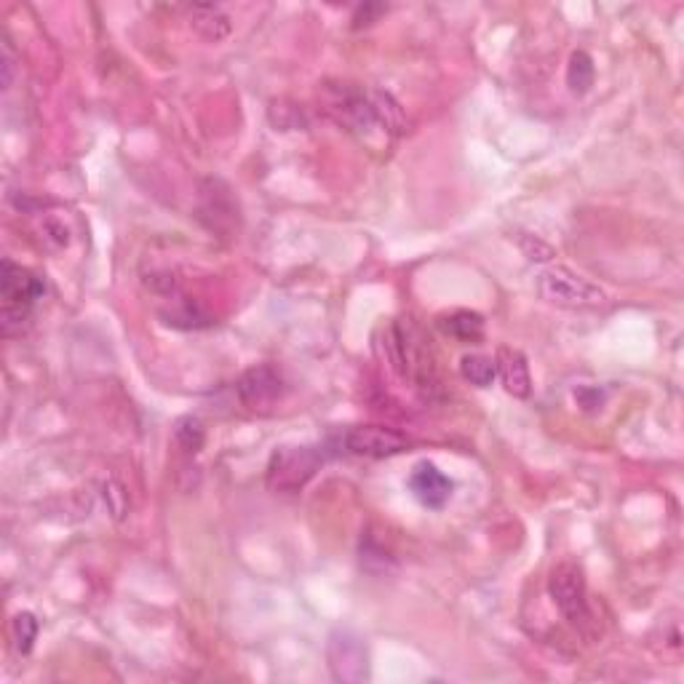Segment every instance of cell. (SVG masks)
Segmentation results:
<instances>
[{
    "instance_id": "cell-11",
    "label": "cell",
    "mask_w": 684,
    "mask_h": 684,
    "mask_svg": "<svg viewBox=\"0 0 684 684\" xmlns=\"http://www.w3.org/2000/svg\"><path fill=\"white\" fill-rule=\"evenodd\" d=\"M188 19L190 27L209 43L225 41L230 30H233V22H230L228 14L220 6H214V3H196V6H190Z\"/></svg>"
},
{
    "instance_id": "cell-12",
    "label": "cell",
    "mask_w": 684,
    "mask_h": 684,
    "mask_svg": "<svg viewBox=\"0 0 684 684\" xmlns=\"http://www.w3.org/2000/svg\"><path fill=\"white\" fill-rule=\"evenodd\" d=\"M436 324L447 337H455L460 342H479L484 337V316L476 310H449L436 318Z\"/></svg>"
},
{
    "instance_id": "cell-13",
    "label": "cell",
    "mask_w": 684,
    "mask_h": 684,
    "mask_svg": "<svg viewBox=\"0 0 684 684\" xmlns=\"http://www.w3.org/2000/svg\"><path fill=\"white\" fill-rule=\"evenodd\" d=\"M596 67L591 54L583 49L572 51L570 62H567V89L575 94V97H586L591 86H594Z\"/></svg>"
},
{
    "instance_id": "cell-16",
    "label": "cell",
    "mask_w": 684,
    "mask_h": 684,
    "mask_svg": "<svg viewBox=\"0 0 684 684\" xmlns=\"http://www.w3.org/2000/svg\"><path fill=\"white\" fill-rule=\"evenodd\" d=\"M460 375L473 388H489L497 377L495 359H489L484 353H465L463 359H460Z\"/></svg>"
},
{
    "instance_id": "cell-5",
    "label": "cell",
    "mask_w": 684,
    "mask_h": 684,
    "mask_svg": "<svg viewBox=\"0 0 684 684\" xmlns=\"http://www.w3.org/2000/svg\"><path fill=\"white\" fill-rule=\"evenodd\" d=\"M548 596L554 599L556 610L562 612L564 620H570L572 626L583 628L591 620L586 578H583V570L578 564L562 562L559 567H554L551 578H548Z\"/></svg>"
},
{
    "instance_id": "cell-15",
    "label": "cell",
    "mask_w": 684,
    "mask_h": 684,
    "mask_svg": "<svg viewBox=\"0 0 684 684\" xmlns=\"http://www.w3.org/2000/svg\"><path fill=\"white\" fill-rule=\"evenodd\" d=\"M38 631H41V623H38L33 612H17L9 623V636L14 652L17 655H30L35 647V639H38Z\"/></svg>"
},
{
    "instance_id": "cell-21",
    "label": "cell",
    "mask_w": 684,
    "mask_h": 684,
    "mask_svg": "<svg viewBox=\"0 0 684 684\" xmlns=\"http://www.w3.org/2000/svg\"><path fill=\"white\" fill-rule=\"evenodd\" d=\"M522 249H524V254H527V260H532V262H546L554 257V249H551L548 244H543V241L535 236H524Z\"/></svg>"
},
{
    "instance_id": "cell-1",
    "label": "cell",
    "mask_w": 684,
    "mask_h": 684,
    "mask_svg": "<svg viewBox=\"0 0 684 684\" xmlns=\"http://www.w3.org/2000/svg\"><path fill=\"white\" fill-rule=\"evenodd\" d=\"M329 457H332V441L276 449L270 455L268 471H265V484H268L270 492L294 495V492L308 487V481L324 468Z\"/></svg>"
},
{
    "instance_id": "cell-14",
    "label": "cell",
    "mask_w": 684,
    "mask_h": 684,
    "mask_svg": "<svg viewBox=\"0 0 684 684\" xmlns=\"http://www.w3.org/2000/svg\"><path fill=\"white\" fill-rule=\"evenodd\" d=\"M369 97H372L377 123H380L385 131H391V134H404V131H407L404 110H401L399 102H396L388 91H369Z\"/></svg>"
},
{
    "instance_id": "cell-19",
    "label": "cell",
    "mask_w": 684,
    "mask_h": 684,
    "mask_svg": "<svg viewBox=\"0 0 684 684\" xmlns=\"http://www.w3.org/2000/svg\"><path fill=\"white\" fill-rule=\"evenodd\" d=\"M385 11L388 9H385L383 3H364V6H356V11H353V17H351V27L353 30H361V27L375 25L377 19L383 17Z\"/></svg>"
},
{
    "instance_id": "cell-7",
    "label": "cell",
    "mask_w": 684,
    "mask_h": 684,
    "mask_svg": "<svg viewBox=\"0 0 684 684\" xmlns=\"http://www.w3.org/2000/svg\"><path fill=\"white\" fill-rule=\"evenodd\" d=\"M326 658L337 682H364L369 676L367 644L353 631H334L326 647Z\"/></svg>"
},
{
    "instance_id": "cell-20",
    "label": "cell",
    "mask_w": 684,
    "mask_h": 684,
    "mask_svg": "<svg viewBox=\"0 0 684 684\" xmlns=\"http://www.w3.org/2000/svg\"><path fill=\"white\" fill-rule=\"evenodd\" d=\"M102 495H105V503L110 505V511H113L115 519H123V516H126V508H129V500H126V492H123L121 484L107 481Z\"/></svg>"
},
{
    "instance_id": "cell-23",
    "label": "cell",
    "mask_w": 684,
    "mask_h": 684,
    "mask_svg": "<svg viewBox=\"0 0 684 684\" xmlns=\"http://www.w3.org/2000/svg\"><path fill=\"white\" fill-rule=\"evenodd\" d=\"M575 399H578V404L583 409H596L602 407L604 396L596 391V388H578V391H575Z\"/></svg>"
},
{
    "instance_id": "cell-18",
    "label": "cell",
    "mask_w": 684,
    "mask_h": 684,
    "mask_svg": "<svg viewBox=\"0 0 684 684\" xmlns=\"http://www.w3.org/2000/svg\"><path fill=\"white\" fill-rule=\"evenodd\" d=\"M163 318H166V324L169 326H180V329H201V326L212 324V318L188 300L180 302V308L171 310V313H166Z\"/></svg>"
},
{
    "instance_id": "cell-10",
    "label": "cell",
    "mask_w": 684,
    "mask_h": 684,
    "mask_svg": "<svg viewBox=\"0 0 684 684\" xmlns=\"http://www.w3.org/2000/svg\"><path fill=\"white\" fill-rule=\"evenodd\" d=\"M495 369L505 393H511L513 399H530L532 396V375L530 361L522 351L500 345L495 353Z\"/></svg>"
},
{
    "instance_id": "cell-6",
    "label": "cell",
    "mask_w": 684,
    "mask_h": 684,
    "mask_svg": "<svg viewBox=\"0 0 684 684\" xmlns=\"http://www.w3.org/2000/svg\"><path fill=\"white\" fill-rule=\"evenodd\" d=\"M348 455L369 457V460H385V457L401 455L409 449V439L396 428L385 425H353L340 433L337 441Z\"/></svg>"
},
{
    "instance_id": "cell-22",
    "label": "cell",
    "mask_w": 684,
    "mask_h": 684,
    "mask_svg": "<svg viewBox=\"0 0 684 684\" xmlns=\"http://www.w3.org/2000/svg\"><path fill=\"white\" fill-rule=\"evenodd\" d=\"M14 73H17V54L9 41H3V89H11Z\"/></svg>"
},
{
    "instance_id": "cell-3",
    "label": "cell",
    "mask_w": 684,
    "mask_h": 684,
    "mask_svg": "<svg viewBox=\"0 0 684 684\" xmlns=\"http://www.w3.org/2000/svg\"><path fill=\"white\" fill-rule=\"evenodd\" d=\"M538 294L548 305L567 310H591L599 308L607 302L602 286H596L594 281H588L586 276H580L567 265H551L535 278Z\"/></svg>"
},
{
    "instance_id": "cell-2",
    "label": "cell",
    "mask_w": 684,
    "mask_h": 684,
    "mask_svg": "<svg viewBox=\"0 0 684 684\" xmlns=\"http://www.w3.org/2000/svg\"><path fill=\"white\" fill-rule=\"evenodd\" d=\"M46 292V281L30 268L3 260L0 265V329L6 337L22 332L33 305Z\"/></svg>"
},
{
    "instance_id": "cell-4",
    "label": "cell",
    "mask_w": 684,
    "mask_h": 684,
    "mask_svg": "<svg viewBox=\"0 0 684 684\" xmlns=\"http://www.w3.org/2000/svg\"><path fill=\"white\" fill-rule=\"evenodd\" d=\"M321 107L334 123H340L342 129L356 131V134H367L377 123L375 107L369 91L353 86V83H324L321 86Z\"/></svg>"
},
{
    "instance_id": "cell-17",
    "label": "cell",
    "mask_w": 684,
    "mask_h": 684,
    "mask_svg": "<svg viewBox=\"0 0 684 684\" xmlns=\"http://www.w3.org/2000/svg\"><path fill=\"white\" fill-rule=\"evenodd\" d=\"M174 441H177V447H180L185 455H198L206 444L204 423L193 415L180 417V420L174 423Z\"/></svg>"
},
{
    "instance_id": "cell-8",
    "label": "cell",
    "mask_w": 684,
    "mask_h": 684,
    "mask_svg": "<svg viewBox=\"0 0 684 684\" xmlns=\"http://www.w3.org/2000/svg\"><path fill=\"white\" fill-rule=\"evenodd\" d=\"M238 399L249 409H265L273 407L286 391V383L281 372L270 364H257V367L246 369L244 375L238 377L236 383Z\"/></svg>"
},
{
    "instance_id": "cell-9",
    "label": "cell",
    "mask_w": 684,
    "mask_h": 684,
    "mask_svg": "<svg viewBox=\"0 0 684 684\" xmlns=\"http://www.w3.org/2000/svg\"><path fill=\"white\" fill-rule=\"evenodd\" d=\"M409 492L425 508L441 511L455 492V481L449 479L447 473H441L433 463L423 460V463L415 465V471L409 476Z\"/></svg>"
}]
</instances>
